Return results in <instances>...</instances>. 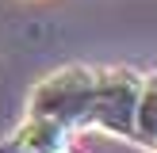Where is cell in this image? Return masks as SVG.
<instances>
[{
    "label": "cell",
    "mask_w": 157,
    "mask_h": 153,
    "mask_svg": "<svg viewBox=\"0 0 157 153\" xmlns=\"http://www.w3.org/2000/svg\"><path fill=\"white\" fill-rule=\"evenodd\" d=\"M96 76H100V69H88V65L58 69V73H50L46 80L35 84V92L27 99V111L35 119L61 122L65 130L84 126L88 107H92V92H96Z\"/></svg>",
    "instance_id": "6da1fadb"
},
{
    "label": "cell",
    "mask_w": 157,
    "mask_h": 153,
    "mask_svg": "<svg viewBox=\"0 0 157 153\" xmlns=\"http://www.w3.org/2000/svg\"><path fill=\"white\" fill-rule=\"evenodd\" d=\"M142 92V76L130 69H104L96 76V92H92V107L84 126H100L107 134L130 138L134 126V103Z\"/></svg>",
    "instance_id": "7a4b0ae2"
},
{
    "label": "cell",
    "mask_w": 157,
    "mask_h": 153,
    "mask_svg": "<svg viewBox=\"0 0 157 153\" xmlns=\"http://www.w3.org/2000/svg\"><path fill=\"white\" fill-rule=\"evenodd\" d=\"M69 130L54 119H35L27 115L23 126H15L12 134L0 142V153H61L65 149Z\"/></svg>",
    "instance_id": "3957f363"
},
{
    "label": "cell",
    "mask_w": 157,
    "mask_h": 153,
    "mask_svg": "<svg viewBox=\"0 0 157 153\" xmlns=\"http://www.w3.org/2000/svg\"><path fill=\"white\" fill-rule=\"evenodd\" d=\"M130 142L153 145V149H157V73L153 76H142V92H138V103H134Z\"/></svg>",
    "instance_id": "277c9868"
},
{
    "label": "cell",
    "mask_w": 157,
    "mask_h": 153,
    "mask_svg": "<svg viewBox=\"0 0 157 153\" xmlns=\"http://www.w3.org/2000/svg\"><path fill=\"white\" fill-rule=\"evenodd\" d=\"M61 153H73V149H61Z\"/></svg>",
    "instance_id": "5b68a950"
}]
</instances>
